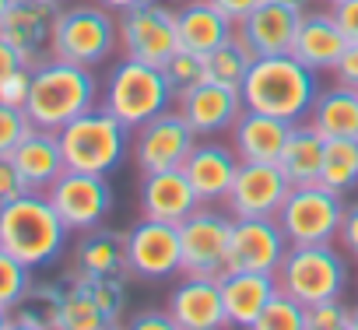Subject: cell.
<instances>
[{"instance_id": "6da1fadb", "label": "cell", "mask_w": 358, "mask_h": 330, "mask_svg": "<svg viewBox=\"0 0 358 330\" xmlns=\"http://www.w3.org/2000/svg\"><path fill=\"white\" fill-rule=\"evenodd\" d=\"M102 99V85L92 67L46 57L32 67V92H29V120L43 130H60L81 113L95 109Z\"/></svg>"}, {"instance_id": "7a4b0ae2", "label": "cell", "mask_w": 358, "mask_h": 330, "mask_svg": "<svg viewBox=\"0 0 358 330\" xmlns=\"http://www.w3.org/2000/svg\"><path fill=\"white\" fill-rule=\"evenodd\" d=\"M239 92H243L246 109H260L278 120L299 123V120H309L320 85H316V71L306 67L299 57L274 53V57L253 60Z\"/></svg>"}, {"instance_id": "3957f363", "label": "cell", "mask_w": 358, "mask_h": 330, "mask_svg": "<svg viewBox=\"0 0 358 330\" xmlns=\"http://www.w3.org/2000/svg\"><path fill=\"white\" fill-rule=\"evenodd\" d=\"M67 225L46 194L29 190L18 201L0 208V246L29 267H46L64 253Z\"/></svg>"}, {"instance_id": "277c9868", "label": "cell", "mask_w": 358, "mask_h": 330, "mask_svg": "<svg viewBox=\"0 0 358 330\" xmlns=\"http://www.w3.org/2000/svg\"><path fill=\"white\" fill-rule=\"evenodd\" d=\"M57 134H60L67 169H81V173H106L109 176L134 151V137H130L134 130L127 123H120L102 106L81 113L78 120H71Z\"/></svg>"}, {"instance_id": "5b68a950", "label": "cell", "mask_w": 358, "mask_h": 330, "mask_svg": "<svg viewBox=\"0 0 358 330\" xmlns=\"http://www.w3.org/2000/svg\"><path fill=\"white\" fill-rule=\"evenodd\" d=\"M172 102H176V92L169 88L162 67L134 60V57H123L109 71V78L102 85V99H99V106L109 109L130 130H137L151 116L165 113Z\"/></svg>"}, {"instance_id": "8992f818", "label": "cell", "mask_w": 358, "mask_h": 330, "mask_svg": "<svg viewBox=\"0 0 358 330\" xmlns=\"http://www.w3.org/2000/svg\"><path fill=\"white\" fill-rule=\"evenodd\" d=\"M278 288L295 295L302 306L337 299L348 288V260L334 243H292L274 271Z\"/></svg>"}, {"instance_id": "52a82bcc", "label": "cell", "mask_w": 358, "mask_h": 330, "mask_svg": "<svg viewBox=\"0 0 358 330\" xmlns=\"http://www.w3.org/2000/svg\"><path fill=\"white\" fill-rule=\"evenodd\" d=\"M127 309V281L123 274H85L71 271L64 278V306L60 330H106L120 327Z\"/></svg>"}, {"instance_id": "ba28073f", "label": "cell", "mask_w": 358, "mask_h": 330, "mask_svg": "<svg viewBox=\"0 0 358 330\" xmlns=\"http://www.w3.org/2000/svg\"><path fill=\"white\" fill-rule=\"evenodd\" d=\"M116 11H109L106 4H71L60 11L57 18V32H53V57L81 64V67H95L102 60H109V53L120 46V25L113 18Z\"/></svg>"}, {"instance_id": "9c48e42d", "label": "cell", "mask_w": 358, "mask_h": 330, "mask_svg": "<svg viewBox=\"0 0 358 330\" xmlns=\"http://www.w3.org/2000/svg\"><path fill=\"white\" fill-rule=\"evenodd\" d=\"M341 218L344 201L323 183L292 187L278 211V225L285 229L288 243H334L341 232Z\"/></svg>"}, {"instance_id": "30bf717a", "label": "cell", "mask_w": 358, "mask_h": 330, "mask_svg": "<svg viewBox=\"0 0 358 330\" xmlns=\"http://www.w3.org/2000/svg\"><path fill=\"white\" fill-rule=\"evenodd\" d=\"M120 50L123 57L144 60L162 67L169 53L179 50V32H176V8H169L165 0H144L137 8L120 11Z\"/></svg>"}, {"instance_id": "8fae6325", "label": "cell", "mask_w": 358, "mask_h": 330, "mask_svg": "<svg viewBox=\"0 0 358 330\" xmlns=\"http://www.w3.org/2000/svg\"><path fill=\"white\" fill-rule=\"evenodd\" d=\"M232 215L218 208H197L179 222V246H183V274L194 278H222L229 267V239Z\"/></svg>"}, {"instance_id": "7c38bea8", "label": "cell", "mask_w": 358, "mask_h": 330, "mask_svg": "<svg viewBox=\"0 0 358 330\" xmlns=\"http://www.w3.org/2000/svg\"><path fill=\"white\" fill-rule=\"evenodd\" d=\"M46 197L71 232H88V229L102 225L113 211V187H109L106 173L64 169L57 176V183L46 190Z\"/></svg>"}, {"instance_id": "4fadbf2b", "label": "cell", "mask_w": 358, "mask_h": 330, "mask_svg": "<svg viewBox=\"0 0 358 330\" xmlns=\"http://www.w3.org/2000/svg\"><path fill=\"white\" fill-rule=\"evenodd\" d=\"M134 134H137L134 137V162H137L141 176L158 173V169H183L194 144L201 141L194 134V127L183 120V113L172 106L165 113L151 116L148 123H141Z\"/></svg>"}, {"instance_id": "5bb4252c", "label": "cell", "mask_w": 358, "mask_h": 330, "mask_svg": "<svg viewBox=\"0 0 358 330\" xmlns=\"http://www.w3.org/2000/svg\"><path fill=\"white\" fill-rule=\"evenodd\" d=\"M183 271V246H179V225L141 218L127 229V274L141 281H165Z\"/></svg>"}, {"instance_id": "9a60e30c", "label": "cell", "mask_w": 358, "mask_h": 330, "mask_svg": "<svg viewBox=\"0 0 358 330\" xmlns=\"http://www.w3.org/2000/svg\"><path fill=\"white\" fill-rule=\"evenodd\" d=\"M288 190L292 183L278 162H243L222 204L232 218H278Z\"/></svg>"}, {"instance_id": "2e32d148", "label": "cell", "mask_w": 358, "mask_h": 330, "mask_svg": "<svg viewBox=\"0 0 358 330\" xmlns=\"http://www.w3.org/2000/svg\"><path fill=\"white\" fill-rule=\"evenodd\" d=\"M288 236L278 218H236L229 239V267L225 271H260L274 274L288 253Z\"/></svg>"}, {"instance_id": "e0dca14e", "label": "cell", "mask_w": 358, "mask_h": 330, "mask_svg": "<svg viewBox=\"0 0 358 330\" xmlns=\"http://www.w3.org/2000/svg\"><path fill=\"white\" fill-rule=\"evenodd\" d=\"M60 0H11V8L0 22V36L11 39L29 67L53 57V32L60 18Z\"/></svg>"}, {"instance_id": "ac0fdd59", "label": "cell", "mask_w": 358, "mask_h": 330, "mask_svg": "<svg viewBox=\"0 0 358 330\" xmlns=\"http://www.w3.org/2000/svg\"><path fill=\"white\" fill-rule=\"evenodd\" d=\"M176 109L183 113V120L194 127L197 137H218L236 127L246 102H243L239 88H229L218 81H201L176 95Z\"/></svg>"}, {"instance_id": "d6986e66", "label": "cell", "mask_w": 358, "mask_h": 330, "mask_svg": "<svg viewBox=\"0 0 358 330\" xmlns=\"http://www.w3.org/2000/svg\"><path fill=\"white\" fill-rule=\"evenodd\" d=\"M239 165H243V158L236 155L232 144H222L215 137H204V141L194 144L190 158L183 162V173L194 183L201 204H218V201L229 197Z\"/></svg>"}, {"instance_id": "ffe728a7", "label": "cell", "mask_w": 358, "mask_h": 330, "mask_svg": "<svg viewBox=\"0 0 358 330\" xmlns=\"http://www.w3.org/2000/svg\"><path fill=\"white\" fill-rule=\"evenodd\" d=\"M165 309L172 313L179 330H222V327H229L225 299H222V281L218 278H194V274H187V281H179L172 288Z\"/></svg>"}, {"instance_id": "44dd1931", "label": "cell", "mask_w": 358, "mask_h": 330, "mask_svg": "<svg viewBox=\"0 0 358 330\" xmlns=\"http://www.w3.org/2000/svg\"><path fill=\"white\" fill-rule=\"evenodd\" d=\"M302 15L306 11H299L292 4H281V0H264L257 11H250L236 25V32L250 43V50L257 57L292 53L295 36H299V25H302Z\"/></svg>"}, {"instance_id": "7402d4cb", "label": "cell", "mask_w": 358, "mask_h": 330, "mask_svg": "<svg viewBox=\"0 0 358 330\" xmlns=\"http://www.w3.org/2000/svg\"><path fill=\"white\" fill-rule=\"evenodd\" d=\"M137 194H141V215L144 218H158V222H172V225H179L201 208V197H197V190H194V183L187 180L183 169L144 173Z\"/></svg>"}, {"instance_id": "603a6c76", "label": "cell", "mask_w": 358, "mask_h": 330, "mask_svg": "<svg viewBox=\"0 0 358 330\" xmlns=\"http://www.w3.org/2000/svg\"><path fill=\"white\" fill-rule=\"evenodd\" d=\"M8 158L15 162V169L29 183V190H39V194H46L57 183V176L67 169L60 134L57 130H43V127H32Z\"/></svg>"}, {"instance_id": "cb8c5ba5", "label": "cell", "mask_w": 358, "mask_h": 330, "mask_svg": "<svg viewBox=\"0 0 358 330\" xmlns=\"http://www.w3.org/2000/svg\"><path fill=\"white\" fill-rule=\"evenodd\" d=\"M218 281H222L229 327L257 330L260 313L267 309L271 295L278 292V278L274 274H260V271H225Z\"/></svg>"}, {"instance_id": "d4e9b609", "label": "cell", "mask_w": 358, "mask_h": 330, "mask_svg": "<svg viewBox=\"0 0 358 330\" xmlns=\"http://www.w3.org/2000/svg\"><path fill=\"white\" fill-rule=\"evenodd\" d=\"M348 36L341 29V22L334 18V11H306L302 15V25H299V36H295V46H292V57H299L306 67H313L316 74L320 71H334L341 53L348 50Z\"/></svg>"}, {"instance_id": "484cf974", "label": "cell", "mask_w": 358, "mask_h": 330, "mask_svg": "<svg viewBox=\"0 0 358 330\" xmlns=\"http://www.w3.org/2000/svg\"><path fill=\"white\" fill-rule=\"evenodd\" d=\"M176 32L183 50L208 57L236 36V22L211 0H183V8H176Z\"/></svg>"}, {"instance_id": "4316f807", "label": "cell", "mask_w": 358, "mask_h": 330, "mask_svg": "<svg viewBox=\"0 0 358 330\" xmlns=\"http://www.w3.org/2000/svg\"><path fill=\"white\" fill-rule=\"evenodd\" d=\"M288 130H292L288 120H278L260 109H243V116L236 120V127L229 134H232V148L243 162H278Z\"/></svg>"}, {"instance_id": "83f0119b", "label": "cell", "mask_w": 358, "mask_h": 330, "mask_svg": "<svg viewBox=\"0 0 358 330\" xmlns=\"http://www.w3.org/2000/svg\"><path fill=\"white\" fill-rule=\"evenodd\" d=\"M323 148H327V137H323L309 120H299V123H292V130H288V137H285V148H281V155H278V169L288 176L292 187L320 183Z\"/></svg>"}, {"instance_id": "f1b7e54d", "label": "cell", "mask_w": 358, "mask_h": 330, "mask_svg": "<svg viewBox=\"0 0 358 330\" xmlns=\"http://www.w3.org/2000/svg\"><path fill=\"white\" fill-rule=\"evenodd\" d=\"M309 123L323 137H358V88L341 81L320 88L309 109Z\"/></svg>"}, {"instance_id": "f546056e", "label": "cell", "mask_w": 358, "mask_h": 330, "mask_svg": "<svg viewBox=\"0 0 358 330\" xmlns=\"http://www.w3.org/2000/svg\"><path fill=\"white\" fill-rule=\"evenodd\" d=\"M74 271L85 274H127V232L95 225L74 246Z\"/></svg>"}, {"instance_id": "4dcf8cb0", "label": "cell", "mask_w": 358, "mask_h": 330, "mask_svg": "<svg viewBox=\"0 0 358 330\" xmlns=\"http://www.w3.org/2000/svg\"><path fill=\"white\" fill-rule=\"evenodd\" d=\"M60 306H64V281H32L25 299L11 309V327H57L60 323Z\"/></svg>"}, {"instance_id": "1f68e13d", "label": "cell", "mask_w": 358, "mask_h": 330, "mask_svg": "<svg viewBox=\"0 0 358 330\" xmlns=\"http://www.w3.org/2000/svg\"><path fill=\"white\" fill-rule=\"evenodd\" d=\"M320 183L337 190L341 197L358 187V137H327Z\"/></svg>"}, {"instance_id": "d6a6232c", "label": "cell", "mask_w": 358, "mask_h": 330, "mask_svg": "<svg viewBox=\"0 0 358 330\" xmlns=\"http://www.w3.org/2000/svg\"><path fill=\"white\" fill-rule=\"evenodd\" d=\"M257 53L250 50V43L236 32L232 39H225L215 53L204 57V67H208V81H218V85H229V88H243L250 67H253Z\"/></svg>"}, {"instance_id": "836d02e7", "label": "cell", "mask_w": 358, "mask_h": 330, "mask_svg": "<svg viewBox=\"0 0 358 330\" xmlns=\"http://www.w3.org/2000/svg\"><path fill=\"white\" fill-rule=\"evenodd\" d=\"M162 74L169 81V88L179 95V92H187L201 81H208V67H204V57L194 53V50H183L179 46L176 53H169V60L162 64Z\"/></svg>"}, {"instance_id": "e575fe53", "label": "cell", "mask_w": 358, "mask_h": 330, "mask_svg": "<svg viewBox=\"0 0 358 330\" xmlns=\"http://www.w3.org/2000/svg\"><path fill=\"white\" fill-rule=\"evenodd\" d=\"M257 330H306V306L295 295H288V292L278 288L271 295L267 309L260 313Z\"/></svg>"}, {"instance_id": "d590c367", "label": "cell", "mask_w": 358, "mask_h": 330, "mask_svg": "<svg viewBox=\"0 0 358 330\" xmlns=\"http://www.w3.org/2000/svg\"><path fill=\"white\" fill-rule=\"evenodd\" d=\"M29 285H32V267L22 264L15 253H8L4 246H0V306L15 309L25 299Z\"/></svg>"}, {"instance_id": "8d00e7d4", "label": "cell", "mask_w": 358, "mask_h": 330, "mask_svg": "<svg viewBox=\"0 0 358 330\" xmlns=\"http://www.w3.org/2000/svg\"><path fill=\"white\" fill-rule=\"evenodd\" d=\"M306 330H351V306H344L341 295L306 306Z\"/></svg>"}, {"instance_id": "74e56055", "label": "cell", "mask_w": 358, "mask_h": 330, "mask_svg": "<svg viewBox=\"0 0 358 330\" xmlns=\"http://www.w3.org/2000/svg\"><path fill=\"white\" fill-rule=\"evenodd\" d=\"M32 130V120L25 109L18 106H8V102H0V158L11 155L18 148V141Z\"/></svg>"}, {"instance_id": "f35d334b", "label": "cell", "mask_w": 358, "mask_h": 330, "mask_svg": "<svg viewBox=\"0 0 358 330\" xmlns=\"http://www.w3.org/2000/svg\"><path fill=\"white\" fill-rule=\"evenodd\" d=\"M29 92H32V67L29 64L18 67V71H11L8 78H0V102L25 109L29 106Z\"/></svg>"}, {"instance_id": "ab89813d", "label": "cell", "mask_w": 358, "mask_h": 330, "mask_svg": "<svg viewBox=\"0 0 358 330\" xmlns=\"http://www.w3.org/2000/svg\"><path fill=\"white\" fill-rule=\"evenodd\" d=\"M22 194H29V183H25L22 173L15 169V162L4 155V158H0V208L11 204V201H18Z\"/></svg>"}, {"instance_id": "60d3db41", "label": "cell", "mask_w": 358, "mask_h": 330, "mask_svg": "<svg viewBox=\"0 0 358 330\" xmlns=\"http://www.w3.org/2000/svg\"><path fill=\"white\" fill-rule=\"evenodd\" d=\"M337 239H341V250L358 260V201L355 204H344V218H341Z\"/></svg>"}, {"instance_id": "b9f144b4", "label": "cell", "mask_w": 358, "mask_h": 330, "mask_svg": "<svg viewBox=\"0 0 358 330\" xmlns=\"http://www.w3.org/2000/svg\"><path fill=\"white\" fill-rule=\"evenodd\" d=\"M341 85H351V88H358V43H348V50L341 53V60H337V67L330 71Z\"/></svg>"}, {"instance_id": "7bdbcfd3", "label": "cell", "mask_w": 358, "mask_h": 330, "mask_svg": "<svg viewBox=\"0 0 358 330\" xmlns=\"http://www.w3.org/2000/svg\"><path fill=\"white\" fill-rule=\"evenodd\" d=\"M330 11H334V18L341 22L344 36H348L351 43H358V0H337V4H330Z\"/></svg>"}, {"instance_id": "ee69618b", "label": "cell", "mask_w": 358, "mask_h": 330, "mask_svg": "<svg viewBox=\"0 0 358 330\" xmlns=\"http://www.w3.org/2000/svg\"><path fill=\"white\" fill-rule=\"evenodd\" d=\"M130 327H134V330H179L169 309H148V313H137V316L130 320Z\"/></svg>"}, {"instance_id": "f6af8a7d", "label": "cell", "mask_w": 358, "mask_h": 330, "mask_svg": "<svg viewBox=\"0 0 358 330\" xmlns=\"http://www.w3.org/2000/svg\"><path fill=\"white\" fill-rule=\"evenodd\" d=\"M18 67H25V57L18 53V46H15L11 39L0 36V78H8V74L18 71Z\"/></svg>"}, {"instance_id": "bcb514c9", "label": "cell", "mask_w": 358, "mask_h": 330, "mask_svg": "<svg viewBox=\"0 0 358 330\" xmlns=\"http://www.w3.org/2000/svg\"><path fill=\"white\" fill-rule=\"evenodd\" d=\"M211 4H218V8H222V11H225V15L236 22V25H239L250 11H257V8L264 4V0H211Z\"/></svg>"}, {"instance_id": "7dc6e473", "label": "cell", "mask_w": 358, "mask_h": 330, "mask_svg": "<svg viewBox=\"0 0 358 330\" xmlns=\"http://www.w3.org/2000/svg\"><path fill=\"white\" fill-rule=\"evenodd\" d=\"M99 4H106L109 11H127V8H137V4H144V0H99Z\"/></svg>"}, {"instance_id": "c3c4849f", "label": "cell", "mask_w": 358, "mask_h": 330, "mask_svg": "<svg viewBox=\"0 0 358 330\" xmlns=\"http://www.w3.org/2000/svg\"><path fill=\"white\" fill-rule=\"evenodd\" d=\"M8 327H11V309L0 306V330H8Z\"/></svg>"}, {"instance_id": "681fc988", "label": "cell", "mask_w": 358, "mask_h": 330, "mask_svg": "<svg viewBox=\"0 0 358 330\" xmlns=\"http://www.w3.org/2000/svg\"><path fill=\"white\" fill-rule=\"evenodd\" d=\"M281 4H292V8H299V11H306V8L313 4V0H281Z\"/></svg>"}, {"instance_id": "f907efd6", "label": "cell", "mask_w": 358, "mask_h": 330, "mask_svg": "<svg viewBox=\"0 0 358 330\" xmlns=\"http://www.w3.org/2000/svg\"><path fill=\"white\" fill-rule=\"evenodd\" d=\"M351 330H358V306H351Z\"/></svg>"}, {"instance_id": "816d5d0a", "label": "cell", "mask_w": 358, "mask_h": 330, "mask_svg": "<svg viewBox=\"0 0 358 330\" xmlns=\"http://www.w3.org/2000/svg\"><path fill=\"white\" fill-rule=\"evenodd\" d=\"M8 8H11V0H0V22H4V15H8Z\"/></svg>"}, {"instance_id": "f5cc1de1", "label": "cell", "mask_w": 358, "mask_h": 330, "mask_svg": "<svg viewBox=\"0 0 358 330\" xmlns=\"http://www.w3.org/2000/svg\"><path fill=\"white\" fill-rule=\"evenodd\" d=\"M327 4H337V0H327Z\"/></svg>"}]
</instances>
